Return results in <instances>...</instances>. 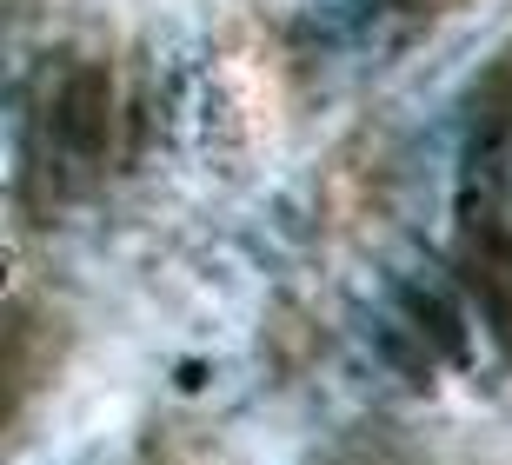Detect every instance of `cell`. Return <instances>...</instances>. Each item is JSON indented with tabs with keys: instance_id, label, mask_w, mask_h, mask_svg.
Returning <instances> with one entry per match:
<instances>
[{
	"instance_id": "1",
	"label": "cell",
	"mask_w": 512,
	"mask_h": 465,
	"mask_svg": "<svg viewBox=\"0 0 512 465\" xmlns=\"http://www.w3.org/2000/svg\"><path fill=\"white\" fill-rule=\"evenodd\" d=\"M133 60L107 40H67L27 74L20 93V193L34 206H74L133 153Z\"/></svg>"
},
{
	"instance_id": "2",
	"label": "cell",
	"mask_w": 512,
	"mask_h": 465,
	"mask_svg": "<svg viewBox=\"0 0 512 465\" xmlns=\"http://www.w3.org/2000/svg\"><path fill=\"white\" fill-rule=\"evenodd\" d=\"M446 7H459V0H360L366 20H380V27H426V20H439Z\"/></svg>"
}]
</instances>
